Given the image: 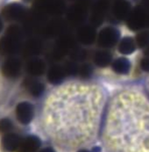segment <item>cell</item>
<instances>
[{"instance_id":"cell-1","label":"cell","mask_w":149,"mask_h":152,"mask_svg":"<svg viewBox=\"0 0 149 152\" xmlns=\"http://www.w3.org/2000/svg\"><path fill=\"white\" fill-rule=\"evenodd\" d=\"M108 99L105 88L97 82L81 79L55 86L45 94L40 108L43 134L66 152L94 145Z\"/></svg>"},{"instance_id":"cell-2","label":"cell","mask_w":149,"mask_h":152,"mask_svg":"<svg viewBox=\"0 0 149 152\" xmlns=\"http://www.w3.org/2000/svg\"><path fill=\"white\" fill-rule=\"evenodd\" d=\"M99 141L105 152H149V96L136 87L108 99Z\"/></svg>"},{"instance_id":"cell-3","label":"cell","mask_w":149,"mask_h":152,"mask_svg":"<svg viewBox=\"0 0 149 152\" xmlns=\"http://www.w3.org/2000/svg\"><path fill=\"white\" fill-rule=\"evenodd\" d=\"M25 32L22 26L12 23L0 38V56H16L21 53Z\"/></svg>"},{"instance_id":"cell-4","label":"cell","mask_w":149,"mask_h":152,"mask_svg":"<svg viewBox=\"0 0 149 152\" xmlns=\"http://www.w3.org/2000/svg\"><path fill=\"white\" fill-rule=\"evenodd\" d=\"M94 0H76L68 7L65 19L71 27L77 28L85 24L89 20V15Z\"/></svg>"},{"instance_id":"cell-5","label":"cell","mask_w":149,"mask_h":152,"mask_svg":"<svg viewBox=\"0 0 149 152\" xmlns=\"http://www.w3.org/2000/svg\"><path fill=\"white\" fill-rule=\"evenodd\" d=\"M78 44L79 43L76 40V34H71L69 31L64 33L63 34L55 39V42L50 52L52 60H54L55 63L65 60L66 57L69 56L71 51L76 48Z\"/></svg>"},{"instance_id":"cell-6","label":"cell","mask_w":149,"mask_h":152,"mask_svg":"<svg viewBox=\"0 0 149 152\" xmlns=\"http://www.w3.org/2000/svg\"><path fill=\"white\" fill-rule=\"evenodd\" d=\"M66 1L67 0H33V8L49 18L63 17L68 9Z\"/></svg>"},{"instance_id":"cell-7","label":"cell","mask_w":149,"mask_h":152,"mask_svg":"<svg viewBox=\"0 0 149 152\" xmlns=\"http://www.w3.org/2000/svg\"><path fill=\"white\" fill-rule=\"evenodd\" d=\"M71 26L65 18L54 17L50 18L41 31L40 37L45 39H57L64 33L69 31Z\"/></svg>"},{"instance_id":"cell-8","label":"cell","mask_w":149,"mask_h":152,"mask_svg":"<svg viewBox=\"0 0 149 152\" xmlns=\"http://www.w3.org/2000/svg\"><path fill=\"white\" fill-rule=\"evenodd\" d=\"M111 4L110 0H94L89 15V23L95 27H98L105 21Z\"/></svg>"},{"instance_id":"cell-9","label":"cell","mask_w":149,"mask_h":152,"mask_svg":"<svg viewBox=\"0 0 149 152\" xmlns=\"http://www.w3.org/2000/svg\"><path fill=\"white\" fill-rule=\"evenodd\" d=\"M149 12L145 10L141 5H137L131 11L126 19L127 27L133 32H140L148 27Z\"/></svg>"},{"instance_id":"cell-10","label":"cell","mask_w":149,"mask_h":152,"mask_svg":"<svg viewBox=\"0 0 149 152\" xmlns=\"http://www.w3.org/2000/svg\"><path fill=\"white\" fill-rule=\"evenodd\" d=\"M27 8L18 2H12L10 4H5L1 8L0 15L4 21L10 23H18L22 22L27 14Z\"/></svg>"},{"instance_id":"cell-11","label":"cell","mask_w":149,"mask_h":152,"mask_svg":"<svg viewBox=\"0 0 149 152\" xmlns=\"http://www.w3.org/2000/svg\"><path fill=\"white\" fill-rule=\"evenodd\" d=\"M120 41V32L118 28L111 26L103 27L97 33V44L100 48L110 49L118 45Z\"/></svg>"},{"instance_id":"cell-12","label":"cell","mask_w":149,"mask_h":152,"mask_svg":"<svg viewBox=\"0 0 149 152\" xmlns=\"http://www.w3.org/2000/svg\"><path fill=\"white\" fill-rule=\"evenodd\" d=\"M23 69L22 61L17 56H9L2 63L0 67L1 74L7 79H17L20 77Z\"/></svg>"},{"instance_id":"cell-13","label":"cell","mask_w":149,"mask_h":152,"mask_svg":"<svg viewBox=\"0 0 149 152\" xmlns=\"http://www.w3.org/2000/svg\"><path fill=\"white\" fill-rule=\"evenodd\" d=\"M44 48L45 46L42 38L33 35L24 42L21 54L23 57L26 59L40 56L44 51Z\"/></svg>"},{"instance_id":"cell-14","label":"cell","mask_w":149,"mask_h":152,"mask_svg":"<svg viewBox=\"0 0 149 152\" xmlns=\"http://www.w3.org/2000/svg\"><path fill=\"white\" fill-rule=\"evenodd\" d=\"M15 116L17 121L24 126L29 125L35 117V107L33 103L24 100L16 105Z\"/></svg>"},{"instance_id":"cell-15","label":"cell","mask_w":149,"mask_h":152,"mask_svg":"<svg viewBox=\"0 0 149 152\" xmlns=\"http://www.w3.org/2000/svg\"><path fill=\"white\" fill-rule=\"evenodd\" d=\"M97 27L89 23H85L76 29L75 34L78 43L83 46H90L97 42Z\"/></svg>"},{"instance_id":"cell-16","label":"cell","mask_w":149,"mask_h":152,"mask_svg":"<svg viewBox=\"0 0 149 152\" xmlns=\"http://www.w3.org/2000/svg\"><path fill=\"white\" fill-rule=\"evenodd\" d=\"M25 70L28 76L41 77L47 73V67L46 62L40 56L26 59L25 64Z\"/></svg>"},{"instance_id":"cell-17","label":"cell","mask_w":149,"mask_h":152,"mask_svg":"<svg viewBox=\"0 0 149 152\" xmlns=\"http://www.w3.org/2000/svg\"><path fill=\"white\" fill-rule=\"evenodd\" d=\"M132 10V6L127 0H114L110 7L111 15L118 21L126 20Z\"/></svg>"},{"instance_id":"cell-18","label":"cell","mask_w":149,"mask_h":152,"mask_svg":"<svg viewBox=\"0 0 149 152\" xmlns=\"http://www.w3.org/2000/svg\"><path fill=\"white\" fill-rule=\"evenodd\" d=\"M23 86L25 90L33 98H41L45 94L46 86L45 84L38 79V77L28 76L23 81Z\"/></svg>"},{"instance_id":"cell-19","label":"cell","mask_w":149,"mask_h":152,"mask_svg":"<svg viewBox=\"0 0 149 152\" xmlns=\"http://www.w3.org/2000/svg\"><path fill=\"white\" fill-rule=\"evenodd\" d=\"M47 80L49 84L56 86L65 82L67 76V73L64 69L63 64H60L58 63H55L50 66L46 73Z\"/></svg>"},{"instance_id":"cell-20","label":"cell","mask_w":149,"mask_h":152,"mask_svg":"<svg viewBox=\"0 0 149 152\" xmlns=\"http://www.w3.org/2000/svg\"><path fill=\"white\" fill-rule=\"evenodd\" d=\"M41 139L34 134H29L23 137L21 143L17 152H39L41 149Z\"/></svg>"},{"instance_id":"cell-21","label":"cell","mask_w":149,"mask_h":152,"mask_svg":"<svg viewBox=\"0 0 149 152\" xmlns=\"http://www.w3.org/2000/svg\"><path fill=\"white\" fill-rule=\"evenodd\" d=\"M22 139V136L13 132L4 134L1 139L2 149L6 152L17 151L21 143Z\"/></svg>"},{"instance_id":"cell-22","label":"cell","mask_w":149,"mask_h":152,"mask_svg":"<svg viewBox=\"0 0 149 152\" xmlns=\"http://www.w3.org/2000/svg\"><path fill=\"white\" fill-rule=\"evenodd\" d=\"M92 60L96 66L99 68H106L111 65L113 62V56L109 49L100 48L94 53Z\"/></svg>"},{"instance_id":"cell-23","label":"cell","mask_w":149,"mask_h":152,"mask_svg":"<svg viewBox=\"0 0 149 152\" xmlns=\"http://www.w3.org/2000/svg\"><path fill=\"white\" fill-rule=\"evenodd\" d=\"M118 51L119 54L123 56H130L132 53H134L137 49V44L135 42V39L132 36H125L117 45Z\"/></svg>"},{"instance_id":"cell-24","label":"cell","mask_w":149,"mask_h":152,"mask_svg":"<svg viewBox=\"0 0 149 152\" xmlns=\"http://www.w3.org/2000/svg\"><path fill=\"white\" fill-rule=\"evenodd\" d=\"M110 66H111V69L113 70V72H115L118 75H122V76L129 74L132 69V64L130 60L125 56L116 58L115 60H113Z\"/></svg>"},{"instance_id":"cell-25","label":"cell","mask_w":149,"mask_h":152,"mask_svg":"<svg viewBox=\"0 0 149 152\" xmlns=\"http://www.w3.org/2000/svg\"><path fill=\"white\" fill-rule=\"evenodd\" d=\"M135 42L137 44V47L139 48H146L149 46V28L148 29H143L140 32L135 36Z\"/></svg>"},{"instance_id":"cell-26","label":"cell","mask_w":149,"mask_h":152,"mask_svg":"<svg viewBox=\"0 0 149 152\" xmlns=\"http://www.w3.org/2000/svg\"><path fill=\"white\" fill-rule=\"evenodd\" d=\"M69 59L76 61L77 63H81V62H85V60L88 57V52L85 48H83L79 46H77L76 48H75L71 53L69 54Z\"/></svg>"},{"instance_id":"cell-27","label":"cell","mask_w":149,"mask_h":152,"mask_svg":"<svg viewBox=\"0 0 149 152\" xmlns=\"http://www.w3.org/2000/svg\"><path fill=\"white\" fill-rule=\"evenodd\" d=\"M63 65L64 69H65L68 77H76V76H78L79 68H80L79 63L69 59V60H66L63 63Z\"/></svg>"},{"instance_id":"cell-28","label":"cell","mask_w":149,"mask_h":152,"mask_svg":"<svg viewBox=\"0 0 149 152\" xmlns=\"http://www.w3.org/2000/svg\"><path fill=\"white\" fill-rule=\"evenodd\" d=\"M93 73V67L89 63H83L80 64L79 68V72H78V77L81 79L88 80Z\"/></svg>"},{"instance_id":"cell-29","label":"cell","mask_w":149,"mask_h":152,"mask_svg":"<svg viewBox=\"0 0 149 152\" xmlns=\"http://www.w3.org/2000/svg\"><path fill=\"white\" fill-rule=\"evenodd\" d=\"M14 124L12 121L9 118H2L0 119V133L1 134H7L13 130Z\"/></svg>"},{"instance_id":"cell-30","label":"cell","mask_w":149,"mask_h":152,"mask_svg":"<svg viewBox=\"0 0 149 152\" xmlns=\"http://www.w3.org/2000/svg\"><path fill=\"white\" fill-rule=\"evenodd\" d=\"M140 68L143 72L149 73V56H145L140 61Z\"/></svg>"},{"instance_id":"cell-31","label":"cell","mask_w":149,"mask_h":152,"mask_svg":"<svg viewBox=\"0 0 149 152\" xmlns=\"http://www.w3.org/2000/svg\"><path fill=\"white\" fill-rule=\"evenodd\" d=\"M140 5H141L145 10L149 12V0H140Z\"/></svg>"},{"instance_id":"cell-32","label":"cell","mask_w":149,"mask_h":152,"mask_svg":"<svg viewBox=\"0 0 149 152\" xmlns=\"http://www.w3.org/2000/svg\"><path fill=\"white\" fill-rule=\"evenodd\" d=\"M39 152H56V151L51 146H47V147L41 148Z\"/></svg>"},{"instance_id":"cell-33","label":"cell","mask_w":149,"mask_h":152,"mask_svg":"<svg viewBox=\"0 0 149 152\" xmlns=\"http://www.w3.org/2000/svg\"><path fill=\"white\" fill-rule=\"evenodd\" d=\"M4 20L0 15V34L4 31Z\"/></svg>"},{"instance_id":"cell-34","label":"cell","mask_w":149,"mask_h":152,"mask_svg":"<svg viewBox=\"0 0 149 152\" xmlns=\"http://www.w3.org/2000/svg\"><path fill=\"white\" fill-rule=\"evenodd\" d=\"M76 152H94L93 150H89L88 148H82V149H79L77 150Z\"/></svg>"},{"instance_id":"cell-35","label":"cell","mask_w":149,"mask_h":152,"mask_svg":"<svg viewBox=\"0 0 149 152\" xmlns=\"http://www.w3.org/2000/svg\"><path fill=\"white\" fill-rule=\"evenodd\" d=\"M144 56H149V46L148 47H147L146 48H144Z\"/></svg>"},{"instance_id":"cell-36","label":"cell","mask_w":149,"mask_h":152,"mask_svg":"<svg viewBox=\"0 0 149 152\" xmlns=\"http://www.w3.org/2000/svg\"><path fill=\"white\" fill-rule=\"evenodd\" d=\"M8 0H0V8H2L6 3H7Z\"/></svg>"},{"instance_id":"cell-37","label":"cell","mask_w":149,"mask_h":152,"mask_svg":"<svg viewBox=\"0 0 149 152\" xmlns=\"http://www.w3.org/2000/svg\"><path fill=\"white\" fill-rule=\"evenodd\" d=\"M146 87H147V93L149 96V78L147 80V84H146Z\"/></svg>"},{"instance_id":"cell-38","label":"cell","mask_w":149,"mask_h":152,"mask_svg":"<svg viewBox=\"0 0 149 152\" xmlns=\"http://www.w3.org/2000/svg\"><path fill=\"white\" fill-rule=\"evenodd\" d=\"M67 1H69V2H72V3H73V2H75V1H76V0H67Z\"/></svg>"},{"instance_id":"cell-39","label":"cell","mask_w":149,"mask_h":152,"mask_svg":"<svg viewBox=\"0 0 149 152\" xmlns=\"http://www.w3.org/2000/svg\"><path fill=\"white\" fill-rule=\"evenodd\" d=\"M148 28H149V16H148Z\"/></svg>"}]
</instances>
